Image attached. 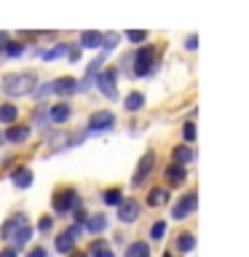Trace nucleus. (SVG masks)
Instances as JSON below:
<instances>
[{
	"label": "nucleus",
	"instance_id": "obj_1",
	"mask_svg": "<svg viewBox=\"0 0 249 257\" xmlns=\"http://www.w3.org/2000/svg\"><path fill=\"white\" fill-rule=\"evenodd\" d=\"M38 86V78L35 72H14V75H6L0 88H3V94L8 96H27L35 91Z\"/></svg>",
	"mask_w": 249,
	"mask_h": 257
},
{
	"label": "nucleus",
	"instance_id": "obj_2",
	"mask_svg": "<svg viewBox=\"0 0 249 257\" xmlns=\"http://www.w3.org/2000/svg\"><path fill=\"white\" fill-rule=\"evenodd\" d=\"M150 70H153V48L142 46L140 51L134 54V72L137 75H148Z\"/></svg>",
	"mask_w": 249,
	"mask_h": 257
},
{
	"label": "nucleus",
	"instance_id": "obj_3",
	"mask_svg": "<svg viewBox=\"0 0 249 257\" xmlns=\"http://www.w3.org/2000/svg\"><path fill=\"white\" fill-rule=\"evenodd\" d=\"M115 78H118L115 70L99 72V78H96V86H99V91H102L104 96H110V99H115V96H118V91H115Z\"/></svg>",
	"mask_w": 249,
	"mask_h": 257
},
{
	"label": "nucleus",
	"instance_id": "obj_4",
	"mask_svg": "<svg viewBox=\"0 0 249 257\" xmlns=\"http://www.w3.org/2000/svg\"><path fill=\"white\" fill-rule=\"evenodd\" d=\"M78 204V193L75 190H62V193H56V196H54V209H56V212H70V209L72 206H75Z\"/></svg>",
	"mask_w": 249,
	"mask_h": 257
},
{
	"label": "nucleus",
	"instance_id": "obj_5",
	"mask_svg": "<svg viewBox=\"0 0 249 257\" xmlns=\"http://www.w3.org/2000/svg\"><path fill=\"white\" fill-rule=\"evenodd\" d=\"M112 123H115V115H112L110 110H99L91 115V120H88V128H91V132H104V128H112Z\"/></svg>",
	"mask_w": 249,
	"mask_h": 257
},
{
	"label": "nucleus",
	"instance_id": "obj_6",
	"mask_svg": "<svg viewBox=\"0 0 249 257\" xmlns=\"http://www.w3.org/2000/svg\"><path fill=\"white\" fill-rule=\"evenodd\" d=\"M137 217H140V204H137L134 198H126L118 204V220L120 222H134Z\"/></svg>",
	"mask_w": 249,
	"mask_h": 257
},
{
	"label": "nucleus",
	"instance_id": "obj_7",
	"mask_svg": "<svg viewBox=\"0 0 249 257\" xmlns=\"http://www.w3.org/2000/svg\"><path fill=\"white\" fill-rule=\"evenodd\" d=\"M196 206H198V196H196V193H188V196H182V198H180V204L174 206V212H172V214L177 217V220H185V217H188Z\"/></svg>",
	"mask_w": 249,
	"mask_h": 257
},
{
	"label": "nucleus",
	"instance_id": "obj_8",
	"mask_svg": "<svg viewBox=\"0 0 249 257\" xmlns=\"http://www.w3.org/2000/svg\"><path fill=\"white\" fill-rule=\"evenodd\" d=\"M51 91L62 94V96H70V94H75V91H78V80H75V78H70V75H62V78L51 80Z\"/></svg>",
	"mask_w": 249,
	"mask_h": 257
},
{
	"label": "nucleus",
	"instance_id": "obj_9",
	"mask_svg": "<svg viewBox=\"0 0 249 257\" xmlns=\"http://www.w3.org/2000/svg\"><path fill=\"white\" fill-rule=\"evenodd\" d=\"M153 166H156V156L153 153H145V156L140 158V164H137V174H134V185H140L145 177H148L153 172Z\"/></svg>",
	"mask_w": 249,
	"mask_h": 257
},
{
	"label": "nucleus",
	"instance_id": "obj_10",
	"mask_svg": "<svg viewBox=\"0 0 249 257\" xmlns=\"http://www.w3.org/2000/svg\"><path fill=\"white\" fill-rule=\"evenodd\" d=\"M11 180H14V185H16V188L27 190L30 185H32V180H35V174H32L27 166H22V169H16V172L11 174Z\"/></svg>",
	"mask_w": 249,
	"mask_h": 257
},
{
	"label": "nucleus",
	"instance_id": "obj_11",
	"mask_svg": "<svg viewBox=\"0 0 249 257\" xmlns=\"http://www.w3.org/2000/svg\"><path fill=\"white\" fill-rule=\"evenodd\" d=\"M70 115H72V110H70V104H67V102L54 104L51 112H48V118H51L54 123H64V120H70Z\"/></svg>",
	"mask_w": 249,
	"mask_h": 257
},
{
	"label": "nucleus",
	"instance_id": "obj_12",
	"mask_svg": "<svg viewBox=\"0 0 249 257\" xmlns=\"http://www.w3.org/2000/svg\"><path fill=\"white\" fill-rule=\"evenodd\" d=\"M6 137H8V142L22 145V142L30 140V126H11V128L6 132Z\"/></svg>",
	"mask_w": 249,
	"mask_h": 257
},
{
	"label": "nucleus",
	"instance_id": "obj_13",
	"mask_svg": "<svg viewBox=\"0 0 249 257\" xmlns=\"http://www.w3.org/2000/svg\"><path fill=\"white\" fill-rule=\"evenodd\" d=\"M99 40H102V32H96V30L80 32V46H83V48H96V46H99Z\"/></svg>",
	"mask_w": 249,
	"mask_h": 257
},
{
	"label": "nucleus",
	"instance_id": "obj_14",
	"mask_svg": "<svg viewBox=\"0 0 249 257\" xmlns=\"http://www.w3.org/2000/svg\"><path fill=\"white\" fill-rule=\"evenodd\" d=\"M86 228L91 230V233H102L104 228H107V217H104V214H91V217H86Z\"/></svg>",
	"mask_w": 249,
	"mask_h": 257
},
{
	"label": "nucleus",
	"instance_id": "obj_15",
	"mask_svg": "<svg viewBox=\"0 0 249 257\" xmlns=\"http://www.w3.org/2000/svg\"><path fill=\"white\" fill-rule=\"evenodd\" d=\"M142 104H145V96L140 94V91H132L123 99V107L129 110V112H137V110H142Z\"/></svg>",
	"mask_w": 249,
	"mask_h": 257
},
{
	"label": "nucleus",
	"instance_id": "obj_16",
	"mask_svg": "<svg viewBox=\"0 0 249 257\" xmlns=\"http://www.w3.org/2000/svg\"><path fill=\"white\" fill-rule=\"evenodd\" d=\"M11 238H14V249L19 246V244H27V241L32 238V228H30L27 222H24L22 228H16V230H14V236H11Z\"/></svg>",
	"mask_w": 249,
	"mask_h": 257
},
{
	"label": "nucleus",
	"instance_id": "obj_17",
	"mask_svg": "<svg viewBox=\"0 0 249 257\" xmlns=\"http://www.w3.org/2000/svg\"><path fill=\"white\" fill-rule=\"evenodd\" d=\"M24 222H27V220H24V214H14L11 220H6V225H3V236H6V238H11V236H14V230H16V228H22Z\"/></svg>",
	"mask_w": 249,
	"mask_h": 257
},
{
	"label": "nucleus",
	"instance_id": "obj_18",
	"mask_svg": "<svg viewBox=\"0 0 249 257\" xmlns=\"http://www.w3.org/2000/svg\"><path fill=\"white\" fill-rule=\"evenodd\" d=\"M193 156H196V153H193V150L188 148V145H180V148H174V161H177L180 166L190 164V161H193Z\"/></svg>",
	"mask_w": 249,
	"mask_h": 257
},
{
	"label": "nucleus",
	"instance_id": "obj_19",
	"mask_svg": "<svg viewBox=\"0 0 249 257\" xmlns=\"http://www.w3.org/2000/svg\"><path fill=\"white\" fill-rule=\"evenodd\" d=\"M166 177L172 180L174 185H180V182H185V177H188V172H185V166H180V164H172L166 169Z\"/></svg>",
	"mask_w": 249,
	"mask_h": 257
},
{
	"label": "nucleus",
	"instance_id": "obj_20",
	"mask_svg": "<svg viewBox=\"0 0 249 257\" xmlns=\"http://www.w3.org/2000/svg\"><path fill=\"white\" fill-rule=\"evenodd\" d=\"M126 257H150V246L142 244V241H134V244H129Z\"/></svg>",
	"mask_w": 249,
	"mask_h": 257
},
{
	"label": "nucleus",
	"instance_id": "obj_21",
	"mask_svg": "<svg viewBox=\"0 0 249 257\" xmlns=\"http://www.w3.org/2000/svg\"><path fill=\"white\" fill-rule=\"evenodd\" d=\"M72 244H75V238H70L67 233H62V236H56V241H54L56 252H62V254H67V252H72Z\"/></svg>",
	"mask_w": 249,
	"mask_h": 257
},
{
	"label": "nucleus",
	"instance_id": "obj_22",
	"mask_svg": "<svg viewBox=\"0 0 249 257\" xmlns=\"http://www.w3.org/2000/svg\"><path fill=\"white\" fill-rule=\"evenodd\" d=\"M16 115H19V110L14 104H0V123H14Z\"/></svg>",
	"mask_w": 249,
	"mask_h": 257
},
{
	"label": "nucleus",
	"instance_id": "obj_23",
	"mask_svg": "<svg viewBox=\"0 0 249 257\" xmlns=\"http://www.w3.org/2000/svg\"><path fill=\"white\" fill-rule=\"evenodd\" d=\"M169 201V193L164 188H156V190H150V196H148V204L150 206H161V204H166Z\"/></svg>",
	"mask_w": 249,
	"mask_h": 257
},
{
	"label": "nucleus",
	"instance_id": "obj_24",
	"mask_svg": "<svg viewBox=\"0 0 249 257\" xmlns=\"http://www.w3.org/2000/svg\"><path fill=\"white\" fill-rule=\"evenodd\" d=\"M177 246H180L182 252H190V249L196 246V238H193L190 233H180V238H177Z\"/></svg>",
	"mask_w": 249,
	"mask_h": 257
},
{
	"label": "nucleus",
	"instance_id": "obj_25",
	"mask_svg": "<svg viewBox=\"0 0 249 257\" xmlns=\"http://www.w3.org/2000/svg\"><path fill=\"white\" fill-rule=\"evenodd\" d=\"M64 54H67V46H64V43H59V46L48 48V51L43 54V59H46V62H51V59H59V56H64Z\"/></svg>",
	"mask_w": 249,
	"mask_h": 257
},
{
	"label": "nucleus",
	"instance_id": "obj_26",
	"mask_svg": "<svg viewBox=\"0 0 249 257\" xmlns=\"http://www.w3.org/2000/svg\"><path fill=\"white\" fill-rule=\"evenodd\" d=\"M120 201H123V198H120V190H118V188H110L107 193H104V204H110V206H118Z\"/></svg>",
	"mask_w": 249,
	"mask_h": 257
},
{
	"label": "nucleus",
	"instance_id": "obj_27",
	"mask_svg": "<svg viewBox=\"0 0 249 257\" xmlns=\"http://www.w3.org/2000/svg\"><path fill=\"white\" fill-rule=\"evenodd\" d=\"M150 236L156 238V241L164 238V236H166V222H156V225H153V228H150Z\"/></svg>",
	"mask_w": 249,
	"mask_h": 257
},
{
	"label": "nucleus",
	"instance_id": "obj_28",
	"mask_svg": "<svg viewBox=\"0 0 249 257\" xmlns=\"http://www.w3.org/2000/svg\"><path fill=\"white\" fill-rule=\"evenodd\" d=\"M118 32H107V35H102V40H99V46H104V48H112V46H115L118 43Z\"/></svg>",
	"mask_w": 249,
	"mask_h": 257
},
{
	"label": "nucleus",
	"instance_id": "obj_29",
	"mask_svg": "<svg viewBox=\"0 0 249 257\" xmlns=\"http://www.w3.org/2000/svg\"><path fill=\"white\" fill-rule=\"evenodd\" d=\"M126 38L132 40V43H142V40L148 38V32H145V30H129V32H126Z\"/></svg>",
	"mask_w": 249,
	"mask_h": 257
},
{
	"label": "nucleus",
	"instance_id": "obj_30",
	"mask_svg": "<svg viewBox=\"0 0 249 257\" xmlns=\"http://www.w3.org/2000/svg\"><path fill=\"white\" fill-rule=\"evenodd\" d=\"M182 137H185L188 142H193V140H196V126H193V123H185V126H182Z\"/></svg>",
	"mask_w": 249,
	"mask_h": 257
},
{
	"label": "nucleus",
	"instance_id": "obj_31",
	"mask_svg": "<svg viewBox=\"0 0 249 257\" xmlns=\"http://www.w3.org/2000/svg\"><path fill=\"white\" fill-rule=\"evenodd\" d=\"M22 51H24L22 43H6V54H8V56H19Z\"/></svg>",
	"mask_w": 249,
	"mask_h": 257
},
{
	"label": "nucleus",
	"instance_id": "obj_32",
	"mask_svg": "<svg viewBox=\"0 0 249 257\" xmlns=\"http://www.w3.org/2000/svg\"><path fill=\"white\" fill-rule=\"evenodd\" d=\"M185 48H188V51H196V48H198V38H196V35H188V40H185Z\"/></svg>",
	"mask_w": 249,
	"mask_h": 257
},
{
	"label": "nucleus",
	"instance_id": "obj_33",
	"mask_svg": "<svg viewBox=\"0 0 249 257\" xmlns=\"http://www.w3.org/2000/svg\"><path fill=\"white\" fill-rule=\"evenodd\" d=\"M51 225H54V220H51V217H40L38 228H40V230H51Z\"/></svg>",
	"mask_w": 249,
	"mask_h": 257
},
{
	"label": "nucleus",
	"instance_id": "obj_34",
	"mask_svg": "<svg viewBox=\"0 0 249 257\" xmlns=\"http://www.w3.org/2000/svg\"><path fill=\"white\" fill-rule=\"evenodd\" d=\"M64 233H67L70 238H78L80 233H83V225H72V228H70V230H64Z\"/></svg>",
	"mask_w": 249,
	"mask_h": 257
},
{
	"label": "nucleus",
	"instance_id": "obj_35",
	"mask_svg": "<svg viewBox=\"0 0 249 257\" xmlns=\"http://www.w3.org/2000/svg\"><path fill=\"white\" fill-rule=\"evenodd\" d=\"M102 249H107V244H104L102 238H99V241H94V244H91V254H96V252H102Z\"/></svg>",
	"mask_w": 249,
	"mask_h": 257
},
{
	"label": "nucleus",
	"instance_id": "obj_36",
	"mask_svg": "<svg viewBox=\"0 0 249 257\" xmlns=\"http://www.w3.org/2000/svg\"><path fill=\"white\" fill-rule=\"evenodd\" d=\"M75 222H78V225L86 222V212H83V209H78V212H75Z\"/></svg>",
	"mask_w": 249,
	"mask_h": 257
},
{
	"label": "nucleus",
	"instance_id": "obj_37",
	"mask_svg": "<svg viewBox=\"0 0 249 257\" xmlns=\"http://www.w3.org/2000/svg\"><path fill=\"white\" fill-rule=\"evenodd\" d=\"M0 257H19V254H16L14 246H8V249H3V252H0Z\"/></svg>",
	"mask_w": 249,
	"mask_h": 257
},
{
	"label": "nucleus",
	"instance_id": "obj_38",
	"mask_svg": "<svg viewBox=\"0 0 249 257\" xmlns=\"http://www.w3.org/2000/svg\"><path fill=\"white\" fill-rule=\"evenodd\" d=\"M27 257H46V249H40V246H38V249H32Z\"/></svg>",
	"mask_w": 249,
	"mask_h": 257
},
{
	"label": "nucleus",
	"instance_id": "obj_39",
	"mask_svg": "<svg viewBox=\"0 0 249 257\" xmlns=\"http://www.w3.org/2000/svg\"><path fill=\"white\" fill-rule=\"evenodd\" d=\"M70 59H72V62L80 59V48H72V51H70Z\"/></svg>",
	"mask_w": 249,
	"mask_h": 257
},
{
	"label": "nucleus",
	"instance_id": "obj_40",
	"mask_svg": "<svg viewBox=\"0 0 249 257\" xmlns=\"http://www.w3.org/2000/svg\"><path fill=\"white\" fill-rule=\"evenodd\" d=\"M94 257H115V254H112V252H110V249H102V252H96Z\"/></svg>",
	"mask_w": 249,
	"mask_h": 257
},
{
	"label": "nucleus",
	"instance_id": "obj_41",
	"mask_svg": "<svg viewBox=\"0 0 249 257\" xmlns=\"http://www.w3.org/2000/svg\"><path fill=\"white\" fill-rule=\"evenodd\" d=\"M8 43V35H6V32H0V46H6Z\"/></svg>",
	"mask_w": 249,
	"mask_h": 257
},
{
	"label": "nucleus",
	"instance_id": "obj_42",
	"mask_svg": "<svg viewBox=\"0 0 249 257\" xmlns=\"http://www.w3.org/2000/svg\"><path fill=\"white\" fill-rule=\"evenodd\" d=\"M72 257H83V254H78V252H75V254H72Z\"/></svg>",
	"mask_w": 249,
	"mask_h": 257
},
{
	"label": "nucleus",
	"instance_id": "obj_43",
	"mask_svg": "<svg viewBox=\"0 0 249 257\" xmlns=\"http://www.w3.org/2000/svg\"><path fill=\"white\" fill-rule=\"evenodd\" d=\"M164 257H169V254H164Z\"/></svg>",
	"mask_w": 249,
	"mask_h": 257
}]
</instances>
